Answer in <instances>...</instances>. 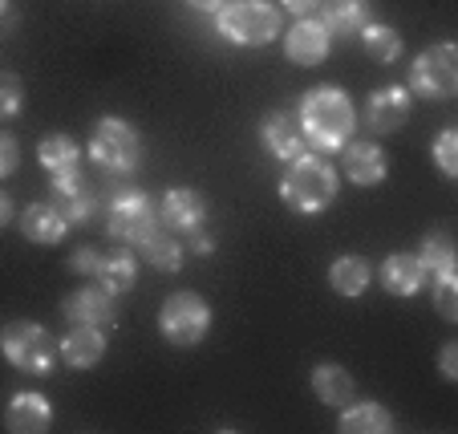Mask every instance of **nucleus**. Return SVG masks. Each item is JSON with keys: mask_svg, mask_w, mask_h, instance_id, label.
Masks as SVG:
<instances>
[{"mask_svg": "<svg viewBox=\"0 0 458 434\" xmlns=\"http://www.w3.org/2000/svg\"><path fill=\"white\" fill-rule=\"evenodd\" d=\"M337 430L341 434H389L394 430V414L381 402H349Z\"/></svg>", "mask_w": 458, "mask_h": 434, "instance_id": "nucleus-20", "label": "nucleus"}, {"mask_svg": "<svg viewBox=\"0 0 458 434\" xmlns=\"http://www.w3.org/2000/svg\"><path fill=\"white\" fill-rule=\"evenodd\" d=\"M361 45H365V53H369L373 61H381V65H394V61L402 57V37L394 33L389 25H365L361 29Z\"/></svg>", "mask_w": 458, "mask_h": 434, "instance_id": "nucleus-26", "label": "nucleus"}, {"mask_svg": "<svg viewBox=\"0 0 458 434\" xmlns=\"http://www.w3.org/2000/svg\"><path fill=\"white\" fill-rule=\"evenodd\" d=\"M434 163H438V171L446 174V179H458V126H446V131L438 134V142H434Z\"/></svg>", "mask_w": 458, "mask_h": 434, "instance_id": "nucleus-30", "label": "nucleus"}, {"mask_svg": "<svg viewBox=\"0 0 458 434\" xmlns=\"http://www.w3.org/2000/svg\"><path fill=\"white\" fill-rule=\"evenodd\" d=\"M158 329L171 345L179 349H191L199 345L211 329V309L199 293H174L171 301L163 304V313H158Z\"/></svg>", "mask_w": 458, "mask_h": 434, "instance_id": "nucleus-5", "label": "nucleus"}, {"mask_svg": "<svg viewBox=\"0 0 458 434\" xmlns=\"http://www.w3.org/2000/svg\"><path fill=\"white\" fill-rule=\"evenodd\" d=\"M106 232L118 243H142L158 232V203L147 191H118L106 208Z\"/></svg>", "mask_w": 458, "mask_h": 434, "instance_id": "nucleus-4", "label": "nucleus"}, {"mask_svg": "<svg viewBox=\"0 0 458 434\" xmlns=\"http://www.w3.org/2000/svg\"><path fill=\"white\" fill-rule=\"evenodd\" d=\"M410 89L418 98H430V102H442V98H454L458 89V49L450 41L426 49L422 57L410 65Z\"/></svg>", "mask_w": 458, "mask_h": 434, "instance_id": "nucleus-8", "label": "nucleus"}, {"mask_svg": "<svg viewBox=\"0 0 458 434\" xmlns=\"http://www.w3.org/2000/svg\"><path fill=\"white\" fill-rule=\"evenodd\" d=\"M57 208H61V216L70 219V227H73V224H89V219L98 216V208H102V200L94 195V187H86V191L70 195V200H57Z\"/></svg>", "mask_w": 458, "mask_h": 434, "instance_id": "nucleus-28", "label": "nucleus"}, {"mask_svg": "<svg viewBox=\"0 0 458 434\" xmlns=\"http://www.w3.org/2000/svg\"><path fill=\"white\" fill-rule=\"evenodd\" d=\"M191 248H195L199 256H211V252H216V240H211V235L199 227V232H191Z\"/></svg>", "mask_w": 458, "mask_h": 434, "instance_id": "nucleus-37", "label": "nucleus"}, {"mask_svg": "<svg viewBox=\"0 0 458 434\" xmlns=\"http://www.w3.org/2000/svg\"><path fill=\"white\" fill-rule=\"evenodd\" d=\"M280 200H284V208L301 211V216H317L337 200V171L317 155L288 158V171L280 179Z\"/></svg>", "mask_w": 458, "mask_h": 434, "instance_id": "nucleus-2", "label": "nucleus"}, {"mask_svg": "<svg viewBox=\"0 0 458 434\" xmlns=\"http://www.w3.org/2000/svg\"><path fill=\"white\" fill-rule=\"evenodd\" d=\"M312 390H317V398L325 402V406H349L357 394V382L341 365H317V370H312Z\"/></svg>", "mask_w": 458, "mask_h": 434, "instance_id": "nucleus-21", "label": "nucleus"}, {"mask_svg": "<svg viewBox=\"0 0 458 434\" xmlns=\"http://www.w3.org/2000/svg\"><path fill=\"white\" fill-rule=\"evenodd\" d=\"M9 219H13V200H9L4 191H0V227L9 224Z\"/></svg>", "mask_w": 458, "mask_h": 434, "instance_id": "nucleus-39", "label": "nucleus"}, {"mask_svg": "<svg viewBox=\"0 0 458 434\" xmlns=\"http://www.w3.org/2000/svg\"><path fill=\"white\" fill-rule=\"evenodd\" d=\"M98 264H102V252H94V248H78V252L70 256V268L78 272V277H94Z\"/></svg>", "mask_w": 458, "mask_h": 434, "instance_id": "nucleus-33", "label": "nucleus"}, {"mask_svg": "<svg viewBox=\"0 0 458 434\" xmlns=\"http://www.w3.org/2000/svg\"><path fill=\"white\" fill-rule=\"evenodd\" d=\"M21 106H25V81L17 73L0 70V122L4 118H17Z\"/></svg>", "mask_w": 458, "mask_h": 434, "instance_id": "nucleus-29", "label": "nucleus"}, {"mask_svg": "<svg viewBox=\"0 0 458 434\" xmlns=\"http://www.w3.org/2000/svg\"><path fill=\"white\" fill-rule=\"evenodd\" d=\"M57 357L70 370H94L98 362L106 357V337L98 325H78V329L65 333V341L57 345Z\"/></svg>", "mask_w": 458, "mask_h": 434, "instance_id": "nucleus-13", "label": "nucleus"}, {"mask_svg": "<svg viewBox=\"0 0 458 434\" xmlns=\"http://www.w3.org/2000/svg\"><path fill=\"white\" fill-rule=\"evenodd\" d=\"M17 163H21V147H17V139L0 134V179L17 171Z\"/></svg>", "mask_w": 458, "mask_h": 434, "instance_id": "nucleus-34", "label": "nucleus"}, {"mask_svg": "<svg viewBox=\"0 0 458 434\" xmlns=\"http://www.w3.org/2000/svg\"><path fill=\"white\" fill-rule=\"evenodd\" d=\"M369 277L373 272L361 256H341L329 268V285H333V293H341V296H361L365 288H369Z\"/></svg>", "mask_w": 458, "mask_h": 434, "instance_id": "nucleus-22", "label": "nucleus"}, {"mask_svg": "<svg viewBox=\"0 0 458 434\" xmlns=\"http://www.w3.org/2000/svg\"><path fill=\"white\" fill-rule=\"evenodd\" d=\"M280 4H284L293 17H312V13L320 9V0H280Z\"/></svg>", "mask_w": 458, "mask_h": 434, "instance_id": "nucleus-36", "label": "nucleus"}, {"mask_svg": "<svg viewBox=\"0 0 458 434\" xmlns=\"http://www.w3.org/2000/svg\"><path fill=\"white\" fill-rule=\"evenodd\" d=\"M325 4V21L320 25L329 29V37H357L369 25V0H320Z\"/></svg>", "mask_w": 458, "mask_h": 434, "instance_id": "nucleus-19", "label": "nucleus"}, {"mask_svg": "<svg viewBox=\"0 0 458 434\" xmlns=\"http://www.w3.org/2000/svg\"><path fill=\"white\" fill-rule=\"evenodd\" d=\"M329 45H333L329 29L312 17H301L284 33V53H288V61H296V65H320V61L329 57Z\"/></svg>", "mask_w": 458, "mask_h": 434, "instance_id": "nucleus-12", "label": "nucleus"}, {"mask_svg": "<svg viewBox=\"0 0 458 434\" xmlns=\"http://www.w3.org/2000/svg\"><path fill=\"white\" fill-rule=\"evenodd\" d=\"M418 260H422L426 272H454V240H450V232H430L422 240V252H418Z\"/></svg>", "mask_w": 458, "mask_h": 434, "instance_id": "nucleus-27", "label": "nucleus"}, {"mask_svg": "<svg viewBox=\"0 0 458 434\" xmlns=\"http://www.w3.org/2000/svg\"><path fill=\"white\" fill-rule=\"evenodd\" d=\"M187 4H191L195 13H219V9L227 4V0H187Z\"/></svg>", "mask_w": 458, "mask_h": 434, "instance_id": "nucleus-38", "label": "nucleus"}, {"mask_svg": "<svg viewBox=\"0 0 458 434\" xmlns=\"http://www.w3.org/2000/svg\"><path fill=\"white\" fill-rule=\"evenodd\" d=\"M296 118H301L304 142H312V147H320V150H341L353 139V126H357L353 102H349V94L337 86L309 89Z\"/></svg>", "mask_w": 458, "mask_h": 434, "instance_id": "nucleus-1", "label": "nucleus"}, {"mask_svg": "<svg viewBox=\"0 0 458 434\" xmlns=\"http://www.w3.org/2000/svg\"><path fill=\"white\" fill-rule=\"evenodd\" d=\"M49 187H53V195H57V200H70V195L86 191L89 183H86V174H81V166H73V171L49 174Z\"/></svg>", "mask_w": 458, "mask_h": 434, "instance_id": "nucleus-32", "label": "nucleus"}, {"mask_svg": "<svg viewBox=\"0 0 458 434\" xmlns=\"http://www.w3.org/2000/svg\"><path fill=\"white\" fill-rule=\"evenodd\" d=\"M37 158H41L45 174H61L78 166V142L70 134H49V139L37 147Z\"/></svg>", "mask_w": 458, "mask_h": 434, "instance_id": "nucleus-24", "label": "nucleus"}, {"mask_svg": "<svg viewBox=\"0 0 458 434\" xmlns=\"http://www.w3.org/2000/svg\"><path fill=\"white\" fill-rule=\"evenodd\" d=\"M70 232V219L61 216L57 203H29L21 211V235L29 243H61Z\"/></svg>", "mask_w": 458, "mask_h": 434, "instance_id": "nucleus-14", "label": "nucleus"}, {"mask_svg": "<svg viewBox=\"0 0 458 434\" xmlns=\"http://www.w3.org/2000/svg\"><path fill=\"white\" fill-rule=\"evenodd\" d=\"M365 122L369 131L377 134H394L410 122V89L402 86H381L369 94V106H365Z\"/></svg>", "mask_w": 458, "mask_h": 434, "instance_id": "nucleus-11", "label": "nucleus"}, {"mask_svg": "<svg viewBox=\"0 0 458 434\" xmlns=\"http://www.w3.org/2000/svg\"><path fill=\"white\" fill-rule=\"evenodd\" d=\"M4 357L17 365L21 374H49L57 365V341L41 329V325H29V321H17L4 329V341H0Z\"/></svg>", "mask_w": 458, "mask_h": 434, "instance_id": "nucleus-7", "label": "nucleus"}, {"mask_svg": "<svg viewBox=\"0 0 458 434\" xmlns=\"http://www.w3.org/2000/svg\"><path fill=\"white\" fill-rule=\"evenodd\" d=\"M381 285H386V293H394V296H414L418 288L426 285V268H422V260L418 256H410V252H394V256H386L381 260Z\"/></svg>", "mask_w": 458, "mask_h": 434, "instance_id": "nucleus-17", "label": "nucleus"}, {"mask_svg": "<svg viewBox=\"0 0 458 434\" xmlns=\"http://www.w3.org/2000/svg\"><path fill=\"white\" fill-rule=\"evenodd\" d=\"M89 158L110 174L134 171L139 166V131L122 118H102L89 134Z\"/></svg>", "mask_w": 458, "mask_h": 434, "instance_id": "nucleus-6", "label": "nucleus"}, {"mask_svg": "<svg viewBox=\"0 0 458 434\" xmlns=\"http://www.w3.org/2000/svg\"><path fill=\"white\" fill-rule=\"evenodd\" d=\"M438 370H442V378H446V382H454V378H458V345H454V341H446V345H442Z\"/></svg>", "mask_w": 458, "mask_h": 434, "instance_id": "nucleus-35", "label": "nucleus"}, {"mask_svg": "<svg viewBox=\"0 0 458 434\" xmlns=\"http://www.w3.org/2000/svg\"><path fill=\"white\" fill-rule=\"evenodd\" d=\"M219 37L243 49H259V45H272L284 29H280V9L268 0H227L224 9L216 13Z\"/></svg>", "mask_w": 458, "mask_h": 434, "instance_id": "nucleus-3", "label": "nucleus"}, {"mask_svg": "<svg viewBox=\"0 0 458 434\" xmlns=\"http://www.w3.org/2000/svg\"><path fill=\"white\" fill-rule=\"evenodd\" d=\"M4 426H9L13 434H41V430L53 426V406L41 398V394L25 390L9 402V410H4Z\"/></svg>", "mask_w": 458, "mask_h": 434, "instance_id": "nucleus-16", "label": "nucleus"}, {"mask_svg": "<svg viewBox=\"0 0 458 434\" xmlns=\"http://www.w3.org/2000/svg\"><path fill=\"white\" fill-rule=\"evenodd\" d=\"M4 9H9V0H0V17H4Z\"/></svg>", "mask_w": 458, "mask_h": 434, "instance_id": "nucleus-40", "label": "nucleus"}, {"mask_svg": "<svg viewBox=\"0 0 458 434\" xmlns=\"http://www.w3.org/2000/svg\"><path fill=\"white\" fill-rule=\"evenodd\" d=\"M98 285L106 288V293H126L130 285H134V277H139V260H134V252H114V256H102V264H98Z\"/></svg>", "mask_w": 458, "mask_h": 434, "instance_id": "nucleus-23", "label": "nucleus"}, {"mask_svg": "<svg viewBox=\"0 0 458 434\" xmlns=\"http://www.w3.org/2000/svg\"><path fill=\"white\" fill-rule=\"evenodd\" d=\"M139 248H142V256H147L158 272H179L182 268V243H179V235L155 232L150 240H142Z\"/></svg>", "mask_w": 458, "mask_h": 434, "instance_id": "nucleus-25", "label": "nucleus"}, {"mask_svg": "<svg viewBox=\"0 0 458 434\" xmlns=\"http://www.w3.org/2000/svg\"><path fill=\"white\" fill-rule=\"evenodd\" d=\"M158 216L166 219V227H171V232L191 235V232H199V227L208 224V200H203L195 187H171V191L163 195Z\"/></svg>", "mask_w": 458, "mask_h": 434, "instance_id": "nucleus-10", "label": "nucleus"}, {"mask_svg": "<svg viewBox=\"0 0 458 434\" xmlns=\"http://www.w3.org/2000/svg\"><path fill=\"white\" fill-rule=\"evenodd\" d=\"M61 313L70 317L73 325H102V329H110V325H118V301L102 285H89V288H78L73 296H65Z\"/></svg>", "mask_w": 458, "mask_h": 434, "instance_id": "nucleus-9", "label": "nucleus"}, {"mask_svg": "<svg viewBox=\"0 0 458 434\" xmlns=\"http://www.w3.org/2000/svg\"><path fill=\"white\" fill-rule=\"evenodd\" d=\"M434 304H438V313L446 321L458 317V280L454 272H438V285H434Z\"/></svg>", "mask_w": 458, "mask_h": 434, "instance_id": "nucleus-31", "label": "nucleus"}, {"mask_svg": "<svg viewBox=\"0 0 458 434\" xmlns=\"http://www.w3.org/2000/svg\"><path fill=\"white\" fill-rule=\"evenodd\" d=\"M386 150L377 142H345V158H341V171L345 179H353L357 187H373V183L386 179Z\"/></svg>", "mask_w": 458, "mask_h": 434, "instance_id": "nucleus-15", "label": "nucleus"}, {"mask_svg": "<svg viewBox=\"0 0 458 434\" xmlns=\"http://www.w3.org/2000/svg\"><path fill=\"white\" fill-rule=\"evenodd\" d=\"M264 147L276 158H296L304 155V134H301V118L293 110H276L268 122H264Z\"/></svg>", "mask_w": 458, "mask_h": 434, "instance_id": "nucleus-18", "label": "nucleus"}]
</instances>
